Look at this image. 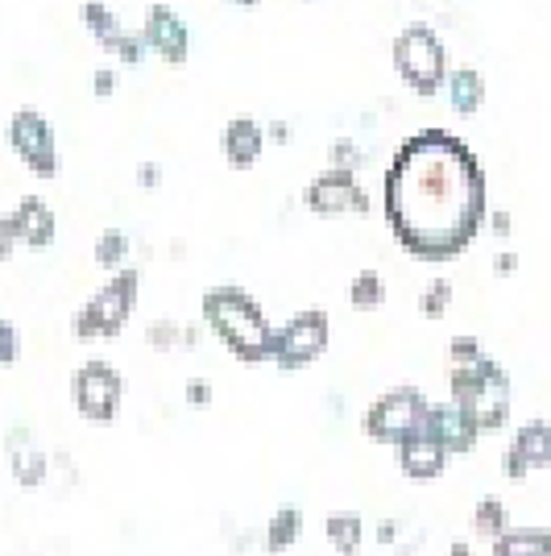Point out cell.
Segmentation results:
<instances>
[{
	"mask_svg": "<svg viewBox=\"0 0 551 556\" xmlns=\"http://www.w3.org/2000/svg\"><path fill=\"white\" fill-rule=\"evenodd\" d=\"M9 216L17 225L22 245H29V250H47L50 241H54V212H50V204L42 195H22L17 208L9 212Z\"/></svg>",
	"mask_w": 551,
	"mask_h": 556,
	"instance_id": "16",
	"label": "cell"
},
{
	"mask_svg": "<svg viewBox=\"0 0 551 556\" xmlns=\"http://www.w3.org/2000/svg\"><path fill=\"white\" fill-rule=\"evenodd\" d=\"M138 295H141V275H138V270H133V266L116 270V275L108 278L100 291H95L92 300L75 312L71 332H75L79 341H104V337H116V332L125 328V320L133 316Z\"/></svg>",
	"mask_w": 551,
	"mask_h": 556,
	"instance_id": "4",
	"label": "cell"
},
{
	"mask_svg": "<svg viewBox=\"0 0 551 556\" xmlns=\"http://www.w3.org/2000/svg\"><path fill=\"white\" fill-rule=\"evenodd\" d=\"M448 556H473V548H469L464 540H452V544H448Z\"/></svg>",
	"mask_w": 551,
	"mask_h": 556,
	"instance_id": "40",
	"label": "cell"
},
{
	"mask_svg": "<svg viewBox=\"0 0 551 556\" xmlns=\"http://www.w3.org/2000/svg\"><path fill=\"white\" fill-rule=\"evenodd\" d=\"M348 303L357 307V312H373V307H382L386 303V282L377 270H361V275L348 282Z\"/></svg>",
	"mask_w": 551,
	"mask_h": 556,
	"instance_id": "23",
	"label": "cell"
},
{
	"mask_svg": "<svg viewBox=\"0 0 551 556\" xmlns=\"http://www.w3.org/2000/svg\"><path fill=\"white\" fill-rule=\"evenodd\" d=\"M489 548L494 556H551V528H510Z\"/></svg>",
	"mask_w": 551,
	"mask_h": 556,
	"instance_id": "19",
	"label": "cell"
},
{
	"mask_svg": "<svg viewBox=\"0 0 551 556\" xmlns=\"http://www.w3.org/2000/svg\"><path fill=\"white\" fill-rule=\"evenodd\" d=\"M551 465V424L548 419H527L523 428H514V437L502 453V473L510 482H523L530 473Z\"/></svg>",
	"mask_w": 551,
	"mask_h": 556,
	"instance_id": "11",
	"label": "cell"
},
{
	"mask_svg": "<svg viewBox=\"0 0 551 556\" xmlns=\"http://www.w3.org/2000/svg\"><path fill=\"white\" fill-rule=\"evenodd\" d=\"M398 535H402V523H398V519H386V523L377 528V544H398Z\"/></svg>",
	"mask_w": 551,
	"mask_h": 556,
	"instance_id": "34",
	"label": "cell"
},
{
	"mask_svg": "<svg viewBox=\"0 0 551 556\" xmlns=\"http://www.w3.org/2000/svg\"><path fill=\"white\" fill-rule=\"evenodd\" d=\"M432 424H436L439 441L448 444L452 457H469L477 441H482V424L473 419V412L457 407L452 399L448 403H432Z\"/></svg>",
	"mask_w": 551,
	"mask_h": 556,
	"instance_id": "15",
	"label": "cell"
},
{
	"mask_svg": "<svg viewBox=\"0 0 551 556\" xmlns=\"http://www.w3.org/2000/svg\"><path fill=\"white\" fill-rule=\"evenodd\" d=\"M323 535L332 540V548L341 556H361V544H366V519H361V510H332L323 519Z\"/></svg>",
	"mask_w": 551,
	"mask_h": 556,
	"instance_id": "18",
	"label": "cell"
},
{
	"mask_svg": "<svg viewBox=\"0 0 551 556\" xmlns=\"http://www.w3.org/2000/svg\"><path fill=\"white\" fill-rule=\"evenodd\" d=\"M448 399L464 412H473L482 432H502L510 424V374L494 357H482L477 366H452Z\"/></svg>",
	"mask_w": 551,
	"mask_h": 556,
	"instance_id": "3",
	"label": "cell"
},
{
	"mask_svg": "<svg viewBox=\"0 0 551 556\" xmlns=\"http://www.w3.org/2000/svg\"><path fill=\"white\" fill-rule=\"evenodd\" d=\"M494 232H498V237H510V216H505V212H494Z\"/></svg>",
	"mask_w": 551,
	"mask_h": 556,
	"instance_id": "38",
	"label": "cell"
},
{
	"mask_svg": "<svg viewBox=\"0 0 551 556\" xmlns=\"http://www.w3.org/2000/svg\"><path fill=\"white\" fill-rule=\"evenodd\" d=\"M332 341V325L328 312L320 307H303L282 328H274V366L286 374L307 370L311 362H320L323 349Z\"/></svg>",
	"mask_w": 551,
	"mask_h": 556,
	"instance_id": "7",
	"label": "cell"
},
{
	"mask_svg": "<svg viewBox=\"0 0 551 556\" xmlns=\"http://www.w3.org/2000/svg\"><path fill=\"white\" fill-rule=\"evenodd\" d=\"M494 270H498V275H514V270H518V254L502 250V254L494 257Z\"/></svg>",
	"mask_w": 551,
	"mask_h": 556,
	"instance_id": "35",
	"label": "cell"
},
{
	"mask_svg": "<svg viewBox=\"0 0 551 556\" xmlns=\"http://www.w3.org/2000/svg\"><path fill=\"white\" fill-rule=\"evenodd\" d=\"M448 357H452V366H477L485 353H482V341L473 337V332H460L448 341Z\"/></svg>",
	"mask_w": 551,
	"mask_h": 556,
	"instance_id": "27",
	"label": "cell"
},
{
	"mask_svg": "<svg viewBox=\"0 0 551 556\" xmlns=\"http://www.w3.org/2000/svg\"><path fill=\"white\" fill-rule=\"evenodd\" d=\"M448 307H452V282H448V278H436V282L419 295V312H423L427 320H439Z\"/></svg>",
	"mask_w": 551,
	"mask_h": 556,
	"instance_id": "26",
	"label": "cell"
},
{
	"mask_svg": "<svg viewBox=\"0 0 551 556\" xmlns=\"http://www.w3.org/2000/svg\"><path fill=\"white\" fill-rule=\"evenodd\" d=\"M125 257H129V237L120 229H104L95 241V262L108 266V270H125Z\"/></svg>",
	"mask_w": 551,
	"mask_h": 556,
	"instance_id": "24",
	"label": "cell"
},
{
	"mask_svg": "<svg viewBox=\"0 0 551 556\" xmlns=\"http://www.w3.org/2000/svg\"><path fill=\"white\" fill-rule=\"evenodd\" d=\"M332 154H336V166H348V170H353V163L361 159V150H357V146H353L348 138L336 141V150H332Z\"/></svg>",
	"mask_w": 551,
	"mask_h": 556,
	"instance_id": "33",
	"label": "cell"
},
{
	"mask_svg": "<svg viewBox=\"0 0 551 556\" xmlns=\"http://www.w3.org/2000/svg\"><path fill=\"white\" fill-rule=\"evenodd\" d=\"M427 416H432V403L419 387H394V391L377 394L369 403L361 428L373 444H394L398 448Z\"/></svg>",
	"mask_w": 551,
	"mask_h": 556,
	"instance_id": "6",
	"label": "cell"
},
{
	"mask_svg": "<svg viewBox=\"0 0 551 556\" xmlns=\"http://www.w3.org/2000/svg\"><path fill=\"white\" fill-rule=\"evenodd\" d=\"M4 444H9V469H13V482H17L25 494H34V490L47 486L50 457L38 448V441H34V432H29V428L17 424V428L4 437Z\"/></svg>",
	"mask_w": 551,
	"mask_h": 556,
	"instance_id": "14",
	"label": "cell"
},
{
	"mask_svg": "<svg viewBox=\"0 0 551 556\" xmlns=\"http://www.w3.org/2000/svg\"><path fill=\"white\" fill-rule=\"evenodd\" d=\"M84 25L92 29L100 42H108V38L120 34V25H116V17L108 13V4H104V0H84Z\"/></svg>",
	"mask_w": 551,
	"mask_h": 556,
	"instance_id": "25",
	"label": "cell"
},
{
	"mask_svg": "<svg viewBox=\"0 0 551 556\" xmlns=\"http://www.w3.org/2000/svg\"><path fill=\"white\" fill-rule=\"evenodd\" d=\"M100 96H108L113 92V71H95V84H92Z\"/></svg>",
	"mask_w": 551,
	"mask_h": 556,
	"instance_id": "36",
	"label": "cell"
},
{
	"mask_svg": "<svg viewBox=\"0 0 551 556\" xmlns=\"http://www.w3.org/2000/svg\"><path fill=\"white\" fill-rule=\"evenodd\" d=\"M138 175H141V187H154V184H158V166H154V163H145L138 170Z\"/></svg>",
	"mask_w": 551,
	"mask_h": 556,
	"instance_id": "37",
	"label": "cell"
},
{
	"mask_svg": "<svg viewBox=\"0 0 551 556\" xmlns=\"http://www.w3.org/2000/svg\"><path fill=\"white\" fill-rule=\"evenodd\" d=\"M9 146H13V154L22 159L34 175H42L50 179L54 170H59V141H54V129H50V121L38 109H17L13 121H9Z\"/></svg>",
	"mask_w": 551,
	"mask_h": 556,
	"instance_id": "9",
	"label": "cell"
},
{
	"mask_svg": "<svg viewBox=\"0 0 551 556\" xmlns=\"http://www.w3.org/2000/svg\"><path fill=\"white\" fill-rule=\"evenodd\" d=\"M236 4H253V0H236Z\"/></svg>",
	"mask_w": 551,
	"mask_h": 556,
	"instance_id": "41",
	"label": "cell"
},
{
	"mask_svg": "<svg viewBox=\"0 0 551 556\" xmlns=\"http://www.w3.org/2000/svg\"><path fill=\"white\" fill-rule=\"evenodd\" d=\"M448 100H452V109H457L460 116L477 113V109H482V100H485L482 71H473V67L452 71V75H448Z\"/></svg>",
	"mask_w": 551,
	"mask_h": 556,
	"instance_id": "21",
	"label": "cell"
},
{
	"mask_svg": "<svg viewBox=\"0 0 551 556\" xmlns=\"http://www.w3.org/2000/svg\"><path fill=\"white\" fill-rule=\"evenodd\" d=\"M145 341L158 353H170L175 345H183V328L175 325V320H154V325L145 328Z\"/></svg>",
	"mask_w": 551,
	"mask_h": 556,
	"instance_id": "28",
	"label": "cell"
},
{
	"mask_svg": "<svg viewBox=\"0 0 551 556\" xmlns=\"http://www.w3.org/2000/svg\"><path fill=\"white\" fill-rule=\"evenodd\" d=\"M307 208L316 216H366L369 195L357 184V170L348 166H328L307 184Z\"/></svg>",
	"mask_w": 551,
	"mask_h": 556,
	"instance_id": "10",
	"label": "cell"
},
{
	"mask_svg": "<svg viewBox=\"0 0 551 556\" xmlns=\"http://www.w3.org/2000/svg\"><path fill=\"white\" fill-rule=\"evenodd\" d=\"M141 38L166 63H183L187 50H191V34H187V25L179 22V13L170 4H150L145 25H141Z\"/></svg>",
	"mask_w": 551,
	"mask_h": 556,
	"instance_id": "13",
	"label": "cell"
},
{
	"mask_svg": "<svg viewBox=\"0 0 551 556\" xmlns=\"http://www.w3.org/2000/svg\"><path fill=\"white\" fill-rule=\"evenodd\" d=\"M261 146H266V129L249 116H236L220 129V154L232 166H253L261 159Z\"/></svg>",
	"mask_w": 551,
	"mask_h": 556,
	"instance_id": "17",
	"label": "cell"
},
{
	"mask_svg": "<svg viewBox=\"0 0 551 556\" xmlns=\"http://www.w3.org/2000/svg\"><path fill=\"white\" fill-rule=\"evenodd\" d=\"M303 540V510L299 507H278L266 523V553L282 556Z\"/></svg>",
	"mask_w": 551,
	"mask_h": 556,
	"instance_id": "20",
	"label": "cell"
},
{
	"mask_svg": "<svg viewBox=\"0 0 551 556\" xmlns=\"http://www.w3.org/2000/svg\"><path fill=\"white\" fill-rule=\"evenodd\" d=\"M398 453V469L411 478V482H436L439 473L448 469V444L439 441L436 424H432V416L423 419L419 428H414L407 441L394 448Z\"/></svg>",
	"mask_w": 551,
	"mask_h": 556,
	"instance_id": "12",
	"label": "cell"
},
{
	"mask_svg": "<svg viewBox=\"0 0 551 556\" xmlns=\"http://www.w3.org/2000/svg\"><path fill=\"white\" fill-rule=\"evenodd\" d=\"M195 345H200V328L187 325V328H183V349H195Z\"/></svg>",
	"mask_w": 551,
	"mask_h": 556,
	"instance_id": "39",
	"label": "cell"
},
{
	"mask_svg": "<svg viewBox=\"0 0 551 556\" xmlns=\"http://www.w3.org/2000/svg\"><path fill=\"white\" fill-rule=\"evenodd\" d=\"M394 67L411 84V92L436 96L448 84V59H444V42L432 25L414 22L394 38Z\"/></svg>",
	"mask_w": 551,
	"mask_h": 556,
	"instance_id": "5",
	"label": "cell"
},
{
	"mask_svg": "<svg viewBox=\"0 0 551 556\" xmlns=\"http://www.w3.org/2000/svg\"><path fill=\"white\" fill-rule=\"evenodd\" d=\"M485 166L448 129H419L386 170V220L419 262L460 257L485 220Z\"/></svg>",
	"mask_w": 551,
	"mask_h": 556,
	"instance_id": "1",
	"label": "cell"
},
{
	"mask_svg": "<svg viewBox=\"0 0 551 556\" xmlns=\"http://www.w3.org/2000/svg\"><path fill=\"white\" fill-rule=\"evenodd\" d=\"M71 399H75V412L95 424V428H108L120 412V399H125V378L116 374V366L108 362H84L75 378H71Z\"/></svg>",
	"mask_w": 551,
	"mask_h": 556,
	"instance_id": "8",
	"label": "cell"
},
{
	"mask_svg": "<svg viewBox=\"0 0 551 556\" xmlns=\"http://www.w3.org/2000/svg\"><path fill=\"white\" fill-rule=\"evenodd\" d=\"M204 325L229 345V353L245 366L274 362V325L266 320L261 303L253 300L245 287H212L204 291Z\"/></svg>",
	"mask_w": 551,
	"mask_h": 556,
	"instance_id": "2",
	"label": "cell"
},
{
	"mask_svg": "<svg viewBox=\"0 0 551 556\" xmlns=\"http://www.w3.org/2000/svg\"><path fill=\"white\" fill-rule=\"evenodd\" d=\"M141 47H145V38H138V34H116V38L104 42V50H113L116 59H125V63H138Z\"/></svg>",
	"mask_w": 551,
	"mask_h": 556,
	"instance_id": "29",
	"label": "cell"
},
{
	"mask_svg": "<svg viewBox=\"0 0 551 556\" xmlns=\"http://www.w3.org/2000/svg\"><path fill=\"white\" fill-rule=\"evenodd\" d=\"M183 399L191 403V407H207V403H212V382H207V378H191Z\"/></svg>",
	"mask_w": 551,
	"mask_h": 556,
	"instance_id": "32",
	"label": "cell"
},
{
	"mask_svg": "<svg viewBox=\"0 0 551 556\" xmlns=\"http://www.w3.org/2000/svg\"><path fill=\"white\" fill-rule=\"evenodd\" d=\"M473 532L482 535V540H498V535L510 532V510H505V503L498 498V494H485V498H477V507H473Z\"/></svg>",
	"mask_w": 551,
	"mask_h": 556,
	"instance_id": "22",
	"label": "cell"
},
{
	"mask_svg": "<svg viewBox=\"0 0 551 556\" xmlns=\"http://www.w3.org/2000/svg\"><path fill=\"white\" fill-rule=\"evenodd\" d=\"M13 245H22L17 225H13V216H0V262H4V257H13Z\"/></svg>",
	"mask_w": 551,
	"mask_h": 556,
	"instance_id": "31",
	"label": "cell"
},
{
	"mask_svg": "<svg viewBox=\"0 0 551 556\" xmlns=\"http://www.w3.org/2000/svg\"><path fill=\"white\" fill-rule=\"evenodd\" d=\"M17 353H22V337H17V328L9 325V320H0V366H13V362H17Z\"/></svg>",
	"mask_w": 551,
	"mask_h": 556,
	"instance_id": "30",
	"label": "cell"
}]
</instances>
